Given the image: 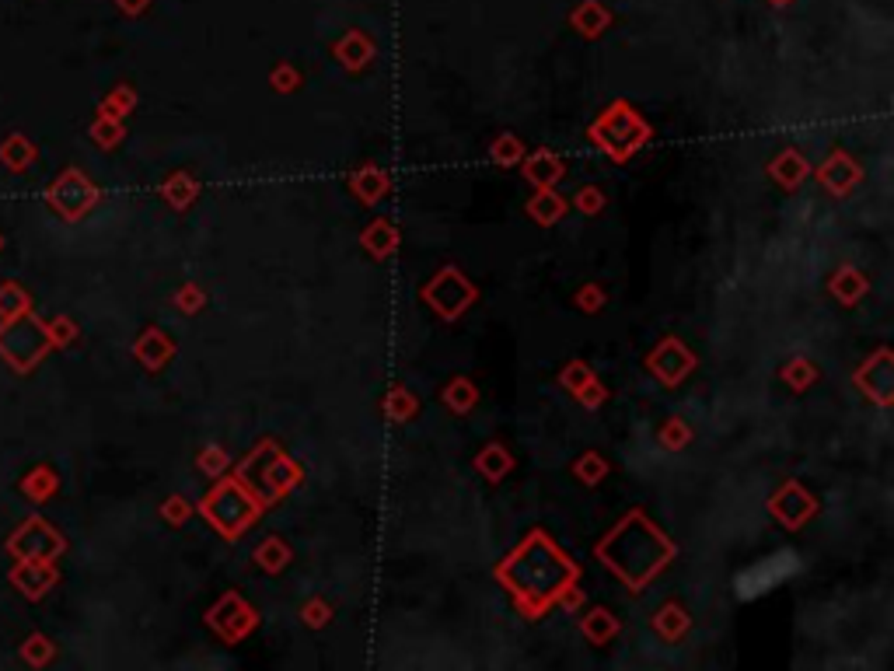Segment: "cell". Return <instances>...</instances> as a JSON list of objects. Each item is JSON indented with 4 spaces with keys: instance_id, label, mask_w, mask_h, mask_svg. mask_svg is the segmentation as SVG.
I'll list each match as a JSON object with an SVG mask.
<instances>
[{
    "instance_id": "3",
    "label": "cell",
    "mask_w": 894,
    "mask_h": 671,
    "mask_svg": "<svg viewBox=\"0 0 894 671\" xmlns=\"http://www.w3.org/2000/svg\"><path fill=\"white\" fill-rule=\"evenodd\" d=\"M49 200H53V207L60 210V214L77 217L91 203V189L81 182V175L70 172V175H63L53 189H49Z\"/></svg>"
},
{
    "instance_id": "4",
    "label": "cell",
    "mask_w": 894,
    "mask_h": 671,
    "mask_svg": "<svg viewBox=\"0 0 894 671\" xmlns=\"http://www.w3.org/2000/svg\"><path fill=\"white\" fill-rule=\"evenodd\" d=\"M11 581H14V588L25 591L28 598H39V595H46V588L56 581V574L49 567H39L35 560H25L21 567H14Z\"/></svg>"
},
{
    "instance_id": "1",
    "label": "cell",
    "mask_w": 894,
    "mask_h": 671,
    "mask_svg": "<svg viewBox=\"0 0 894 671\" xmlns=\"http://www.w3.org/2000/svg\"><path fill=\"white\" fill-rule=\"evenodd\" d=\"M46 339L49 336L42 333V326H32V322H7V326L0 329V353H4L18 371H28V367L42 357V350H46Z\"/></svg>"
},
{
    "instance_id": "6",
    "label": "cell",
    "mask_w": 894,
    "mask_h": 671,
    "mask_svg": "<svg viewBox=\"0 0 894 671\" xmlns=\"http://www.w3.org/2000/svg\"><path fill=\"white\" fill-rule=\"evenodd\" d=\"M25 312H28V294L14 284L0 287V315H4V319H21Z\"/></svg>"
},
{
    "instance_id": "5",
    "label": "cell",
    "mask_w": 894,
    "mask_h": 671,
    "mask_svg": "<svg viewBox=\"0 0 894 671\" xmlns=\"http://www.w3.org/2000/svg\"><path fill=\"white\" fill-rule=\"evenodd\" d=\"M0 161H4L7 168H14V172H21V168L32 161V144H28L21 133H14V137H7L4 147H0Z\"/></svg>"
},
{
    "instance_id": "8",
    "label": "cell",
    "mask_w": 894,
    "mask_h": 671,
    "mask_svg": "<svg viewBox=\"0 0 894 671\" xmlns=\"http://www.w3.org/2000/svg\"><path fill=\"white\" fill-rule=\"evenodd\" d=\"M67 333H70V336H74V326H67V322H63V319H56V322H53V326H49V333H46V336H53V339H56V343H67V339H63V336H67Z\"/></svg>"
},
{
    "instance_id": "2",
    "label": "cell",
    "mask_w": 894,
    "mask_h": 671,
    "mask_svg": "<svg viewBox=\"0 0 894 671\" xmlns=\"http://www.w3.org/2000/svg\"><path fill=\"white\" fill-rule=\"evenodd\" d=\"M797 567H800V560H797V553H790V549H786V553H772L769 560L755 563V567L737 581V591H741L744 598L762 595V591H772L776 584H783L790 574H797Z\"/></svg>"
},
{
    "instance_id": "7",
    "label": "cell",
    "mask_w": 894,
    "mask_h": 671,
    "mask_svg": "<svg viewBox=\"0 0 894 671\" xmlns=\"http://www.w3.org/2000/svg\"><path fill=\"white\" fill-rule=\"evenodd\" d=\"M25 658H28V661H35V665H39V661H46V658H49V644H46V640H42V637H32V640H28V644H25Z\"/></svg>"
}]
</instances>
